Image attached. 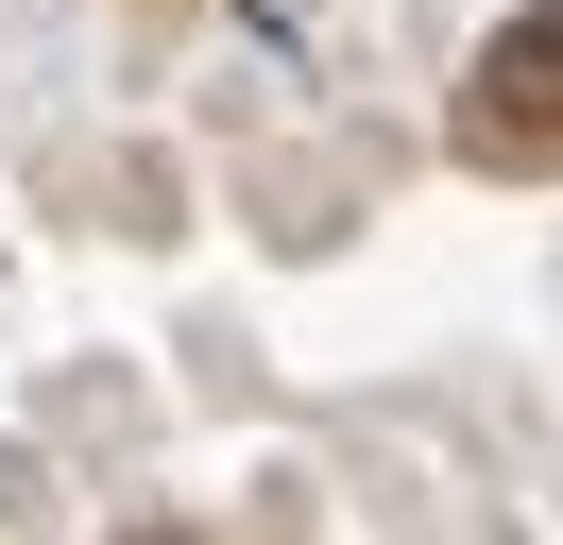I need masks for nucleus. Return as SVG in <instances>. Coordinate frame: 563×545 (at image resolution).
<instances>
[{
	"label": "nucleus",
	"mask_w": 563,
	"mask_h": 545,
	"mask_svg": "<svg viewBox=\"0 0 563 545\" xmlns=\"http://www.w3.org/2000/svg\"><path fill=\"white\" fill-rule=\"evenodd\" d=\"M461 154H478V170H563V0L478 52V86H461Z\"/></svg>",
	"instance_id": "nucleus-1"
}]
</instances>
